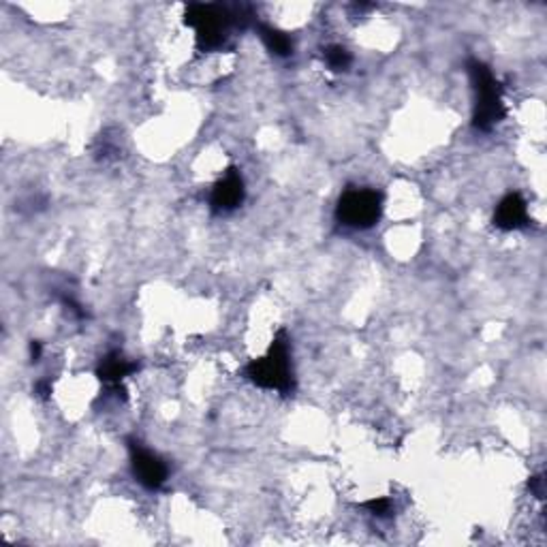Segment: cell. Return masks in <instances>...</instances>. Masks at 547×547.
Returning a JSON list of instances; mask_svg holds the SVG:
<instances>
[{"mask_svg": "<svg viewBox=\"0 0 547 547\" xmlns=\"http://www.w3.org/2000/svg\"><path fill=\"white\" fill-rule=\"evenodd\" d=\"M244 7H221V5H191L186 9L184 22L197 33V43L201 49H219L225 46L232 26H244L248 20Z\"/></svg>", "mask_w": 547, "mask_h": 547, "instance_id": "cell-1", "label": "cell"}, {"mask_svg": "<svg viewBox=\"0 0 547 547\" xmlns=\"http://www.w3.org/2000/svg\"><path fill=\"white\" fill-rule=\"evenodd\" d=\"M246 377L263 389H276L281 394H291L294 391V370H291L287 334H278L274 338L267 356L248 364Z\"/></svg>", "mask_w": 547, "mask_h": 547, "instance_id": "cell-2", "label": "cell"}, {"mask_svg": "<svg viewBox=\"0 0 547 547\" xmlns=\"http://www.w3.org/2000/svg\"><path fill=\"white\" fill-rule=\"evenodd\" d=\"M469 76L477 92L475 108V129L492 130L502 118H505V105H502L501 86L492 76V71L479 60H469Z\"/></svg>", "mask_w": 547, "mask_h": 547, "instance_id": "cell-3", "label": "cell"}, {"mask_svg": "<svg viewBox=\"0 0 547 547\" xmlns=\"http://www.w3.org/2000/svg\"><path fill=\"white\" fill-rule=\"evenodd\" d=\"M381 195L370 189H351L340 197L335 216L342 225L368 229L381 219Z\"/></svg>", "mask_w": 547, "mask_h": 547, "instance_id": "cell-4", "label": "cell"}, {"mask_svg": "<svg viewBox=\"0 0 547 547\" xmlns=\"http://www.w3.org/2000/svg\"><path fill=\"white\" fill-rule=\"evenodd\" d=\"M129 453H130V464H133V472L137 481L148 490H160L165 486L170 470L163 459L157 453L146 449L139 440H129Z\"/></svg>", "mask_w": 547, "mask_h": 547, "instance_id": "cell-5", "label": "cell"}, {"mask_svg": "<svg viewBox=\"0 0 547 547\" xmlns=\"http://www.w3.org/2000/svg\"><path fill=\"white\" fill-rule=\"evenodd\" d=\"M244 180H242L240 171L229 170L225 176L214 184L210 203H212L214 212H232V210H235L244 201Z\"/></svg>", "mask_w": 547, "mask_h": 547, "instance_id": "cell-6", "label": "cell"}, {"mask_svg": "<svg viewBox=\"0 0 547 547\" xmlns=\"http://www.w3.org/2000/svg\"><path fill=\"white\" fill-rule=\"evenodd\" d=\"M531 216H528V205L521 195L511 192L499 203L494 214V225L502 232H518V229L528 227Z\"/></svg>", "mask_w": 547, "mask_h": 547, "instance_id": "cell-7", "label": "cell"}, {"mask_svg": "<svg viewBox=\"0 0 547 547\" xmlns=\"http://www.w3.org/2000/svg\"><path fill=\"white\" fill-rule=\"evenodd\" d=\"M135 370H137L135 362H130V359L124 357L120 351H111L109 356H105L101 366H98L97 375L105 385H109L111 389L118 391V389H120L122 378L133 375Z\"/></svg>", "mask_w": 547, "mask_h": 547, "instance_id": "cell-8", "label": "cell"}, {"mask_svg": "<svg viewBox=\"0 0 547 547\" xmlns=\"http://www.w3.org/2000/svg\"><path fill=\"white\" fill-rule=\"evenodd\" d=\"M259 35L261 39H263L265 47L270 49L272 54L276 56H291V52H294V43H291V39L284 33H281V30L272 28V26H259Z\"/></svg>", "mask_w": 547, "mask_h": 547, "instance_id": "cell-9", "label": "cell"}, {"mask_svg": "<svg viewBox=\"0 0 547 547\" xmlns=\"http://www.w3.org/2000/svg\"><path fill=\"white\" fill-rule=\"evenodd\" d=\"M325 62L332 71H346L351 67V54L342 46H332L325 49Z\"/></svg>", "mask_w": 547, "mask_h": 547, "instance_id": "cell-10", "label": "cell"}, {"mask_svg": "<svg viewBox=\"0 0 547 547\" xmlns=\"http://www.w3.org/2000/svg\"><path fill=\"white\" fill-rule=\"evenodd\" d=\"M372 515H377V518H387L391 513V502L389 499H372L364 505Z\"/></svg>", "mask_w": 547, "mask_h": 547, "instance_id": "cell-11", "label": "cell"}, {"mask_svg": "<svg viewBox=\"0 0 547 547\" xmlns=\"http://www.w3.org/2000/svg\"><path fill=\"white\" fill-rule=\"evenodd\" d=\"M35 389L41 397H47L49 394H52V385H49V381H39V383H36Z\"/></svg>", "mask_w": 547, "mask_h": 547, "instance_id": "cell-12", "label": "cell"}, {"mask_svg": "<svg viewBox=\"0 0 547 547\" xmlns=\"http://www.w3.org/2000/svg\"><path fill=\"white\" fill-rule=\"evenodd\" d=\"M30 356H33V359L41 357V345H39V342H33V345H30Z\"/></svg>", "mask_w": 547, "mask_h": 547, "instance_id": "cell-13", "label": "cell"}]
</instances>
